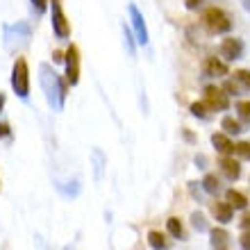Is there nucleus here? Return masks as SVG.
<instances>
[{
  "mask_svg": "<svg viewBox=\"0 0 250 250\" xmlns=\"http://www.w3.org/2000/svg\"><path fill=\"white\" fill-rule=\"evenodd\" d=\"M39 82L43 93H46L48 105L55 107V109H62L66 103V93H68V82L62 80L48 64L39 66Z\"/></svg>",
  "mask_w": 250,
  "mask_h": 250,
  "instance_id": "f257e3e1",
  "label": "nucleus"
},
{
  "mask_svg": "<svg viewBox=\"0 0 250 250\" xmlns=\"http://www.w3.org/2000/svg\"><path fill=\"white\" fill-rule=\"evenodd\" d=\"M9 82H12L14 93H16L19 98L27 100V96H30V66H27L25 57H19V60L14 62Z\"/></svg>",
  "mask_w": 250,
  "mask_h": 250,
  "instance_id": "f03ea898",
  "label": "nucleus"
},
{
  "mask_svg": "<svg viewBox=\"0 0 250 250\" xmlns=\"http://www.w3.org/2000/svg\"><path fill=\"white\" fill-rule=\"evenodd\" d=\"M203 25L209 34H225L232 30V21L221 7H207L203 12Z\"/></svg>",
  "mask_w": 250,
  "mask_h": 250,
  "instance_id": "7ed1b4c3",
  "label": "nucleus"
},
{
  "mask_svg": "<svg viewBox=\"0 0 250 250\" xmlns=\"http://www.w3.org/2000/svg\"><path fill=\"white\" fill-rule=\"evenodd\" d=\"M203 103H205V107H207L209 112H225V109L230 107V98H228V93H225L223 89L214 86V84L205 86Z\"/></svg>",
  "mask_w": 250,
  "mask_h": 250,
  "instance_id": "20e7f679",
  "label": "nucleus"
},
{
  "mask_svg": "<svg viewBox=\"0 0 250 250\" xmlns=\"http://www.w3.org/2000/svg\"><path fill=\"white\" fill-rule=\"evenodd\" d=\"M50 19H53L55 37H57V39H68V34H71V23L66 19L62 0H53V2H50Z\"/></svg>",
  "mask_w": 250,
  "mask_h": 250,
  "instance_id": "39448f33",
  "label": "nucleus"
},
{
  "mask_svg": "<svg viewBox=\"0 0 250 250\" xmlns=\"http://www.w3.org/2000/svg\"><path fill=\"white\" fill-rule=\"evenodd\" d=\"M64 64H66V82L75 86L80 82V50L75 43H71L68 50L64 53Z\"/></svg>",
  "mask_w": 250,
  "mask_h": 250,
  "instance_id": "423d86ee",
  "label": "nucleus"
},
{
  "mask_svg": "<svg viewBox=\"0 0 250 250\" xmlns=\"http://www.w3.org/2000/svg\"><path fill=\"white\" fill-rule=\"evenodd\" d=\"M127 12H130V23H132V30H134V41L137 43H148V27H146V21H144V14L139 12V7L134 2L127 5Z\"/></svg>",
  "mask_w": 250,
  "mask_h": 250,
  "instance_id": "0eeeda50",
  "label": "nucleus"
},
{
  "mask_svg": "<svg viewBox=\"0 0 250 250\" xmlns=\"http://www.w3.org/2000/svg\"><path fill=\"white\" fill-rule=\"evenodd\" d=\"M221 57L225 62H234L244 57V41L234 39V37H228V39L221 41Z\"/></svg>",
  "mask_w": 250,
  "mask_h": 250,
  "instance_id": "6e6552de",
  "label": "nucleus"
},
{
  "mask_svg": "<svg viewBox=\"0 0 250 250\" xmlns=\"http://www.w3.org/2000/svg\"><path fill=\"white\" fill-rule=\"evenodd\" d=\"M30 39V27L25 23H16V25H5V43L9 48L14 43H25Z\"/></svg>",
  "mask_w": 250,
  "mask_h": 250,
  "instance_id": "1a4fd4ad",
  "label": "nucleus"
},
{
  "mask_svg": "<svg viewBox=\"0 0 250 250\" xmlns=\"http://www.w3.org/2000/svg\"><path fill=\"white\" fill-rule=\"evenodd\" d=\"M203 73L207 78H223V75H228V64L221 62L218 57H207L203 62Z\"/></svg>",
  "mask_w": 250,
  "mask_h": 250,
  "instance_id": "9d476101",
  "label": "nucleus"
},
{
  "mask_svg": "<svg viewBox=\"0 0 250 250\" xmlns=\"http://www.w3.org/2000/svg\"><path fill=\"white\" fill-rule=\"evenodd\" d=\"M221 171H223V175L228 180H237L241 175V166H239V162L234 157H223L221 159Z\"/></svg>",
  "mask_w": 250,
  "mask_h": 250,
  "instance_id": "9b49d317",
  "label": "nucleus"
},
{
  "mask_svg": "<svg viewBox=\"0 0 250 250\" xmlns=\"http://www.w3.org/2000/svg\"><path fill=\"white\" fill-rule=\"evenodd\" d=\"M211 237V246H214V250H230V234L225 230H221V228H214V230L209 232Z\"/></svg>",
  "mask_w": 250,
  "mask_h": 250,
  "instance_id": "f8f14e48",
  "label": "nucleus"
},
{
  "mask_svg": "<svg viewBox=\"0 0 250 250\" xmlns=\"http://www.w3.org/2000/svg\"><path fill=\"white\" fill-rule=\"evenodd\" d=\"M211 146H214L221 155H230L232 146H234V144L230 141V137H228V134H221V132H218V134H211Z\"/></svg>",
  "mask_w": 250,
  "mask_h": 250,
  "instance_id": "ddd939ff",
  "label": "nucleus"
},
{
  "mask_svg": "<svg viewBox=\"0 0 250 250\" xmlns=\"http://www.w3.org/2000/svg\"><path fill=\"white\" fill-rule=\"evenodd\" d=\"M232 214H234V209H232V205L228 203V200H225V203H216V205H214V216H216L218 223H230Z\"/></svg>",
  "mask_w": 250,
  "mask_h": 250,
  "instance_id": "4468645a",
  "label": "nucleus"
},
{
  "mask_svg": "<svg viewBox=\"0 0 250 250\" xmlns=\"http://www.w3.org/2000/svg\"><path fill=\"white\" fill-rule=\"evenodd\" d=\"M225 200L232 205V209H246V205H248V198L237 189H228L225 191Z\"/></svg>",
  "mask_w": 250,
  "mask_h": 250,
  "instance_id": "2eb2a0df",
  "label": "nucleus"
},
{
  "mask_svg": "<svg viewBox=\"0 0 250 250\" xmlns=\"http://www.w3.org/2000/svg\"><path fill=\"white\" fill-rule=\"evenodd\" d=\"M221 127L225 130V134H241V132H244L241 123H239L237 119H232V116H225V119L221 121Z\"/></svg>",
  "mask_w": 250,
  "mask_h": 250,
  "instance_id": "dca6fc26",
  "label": "nucleus"
},
{
  "mask_svg": "<svg viewBox=\"0 0 250 250\" xmlns=\"http://www.w3.org/2000/svg\"><path fill=\"white\" fill-rule=\"evenodd\" d=\"M148 244H150L152 250H166V248H168V246H166L164 234H162V232H157V230L148 232Z\"/></svg>",
  "mask_w": 250,
  "mask_h": 250,
  "instance_id": "f3484780",
  "label": "nucleus"
},
{
  "mask_svg": "<svg viewBox=\"0 0 250 250\" xmlns=\"http://www.w3.org/2000/svg\"><path fill=\"white\" fill-rule=\"evenodd\" d=\"M166 230H168V234L175 239H182V234H185V230H182V223H180V218H168L166 221Z\"/></svg>",
  "mask_w": 250,
  "mask_h": 250,
  "instance_id": "a211bd4d",
  "label": "nucleus"
},
{
  "mask_svg": "<svg viewBox=\"0 0 250 250\" xmlns=\"http://www.w3.org/2000/svg\"><path fill=\"white\" fill-rule=\"evenodd\" d=\"M203 189L207 191V193H218L221 185H218V178H216V175H205V180H203Z\"/></svg>",
  "mask_w": 250,
  "mask_h": 250,
  "instance_id": "6ab92c4d",
  "label": "nucleus"
},
{
  "mask_svg": "<svg viewBox=\"0 0 250 250\" xmlns=\"http://www.w3.org/2000/svg\"><path fill=\"white\" fill-rule=\"evenodd\" d=\"M232 155H237L241 159H250V144L248 141H241V144L232 146Z\"/></svg>",
  "mask_w": 250,
  "mask_h": 250,
  "instance_id": "aec40b11",
  "label": "nucleus"
},
{
  "mask_svg": "<svg viewBox=\"0 0 250 250\" xmlns=\"http://www.w3.org/2000/svg\"><path fill=\"white\" fill-rule=\"evenodd\" d=\"M189 112L193 114L196 119H207V116H209V114H207V112H209V109L205 107V103H203V100H200V103H191Z\"/></svg>",
  "mask_w": 250,
  "mask_h": 250,
  "instance_id": "412c9836",
  "label": "nucleus"
},
{
  "mask_svg": "<svg viewBox=\"0 0 250 250\" xmlns=\"http://www.w3.org/2000/svg\"><path fill=\"white\" fill-rule=\"evenodd\" d=\"M234 82H237L239 86H244V89H248L250 91V71H246V68L237 71L234 73Z\"/></svg>",
  "mask_w": 250,
  "mask_h": 250,
  "instance_id": "4be33fe9",
  "label": "nucleus"
},
{
  "mask_svg": "<svg viewBox=\"0 0 250 250\" xmlns=\"http://www.w3.org/2000/svg\"><path fill=\"white\" fill-rule=\"evenodd\" d=\"M237 112H239V119L250 123V100H241L237 105Z\"/></svg>",
  "mask_w": 250,
  "mask_h": 250,
  "instance_id": "5701e85b",
  "label": "nucleus"
},
{
  "mask_svg": "<svg viewBox=\"0 0 250 250\" xmlns=\"http://www.w3.org/2000/svg\"><path fill=\"white\" fill-rule=\"evenodd\" d=\"M191 221H193V228H196V230H200V232L207 230V225H205V216H203V214H198V211H196V214L191 216Z\"/></svg>",
  "mask_w": 250,
  "mask_h": 250,
  "instance_id": "b1692460",
  "label": "nucleus"
},
{
  "mask_svg": "<svg viewBox=\"0 0 250 250\" xmlns=\"http://www.w3.org/2000/svg\"><path fill=\"white\" fill-rule=\"evenodd\" d=\"M223 91L228 93V96H232V93L237 96V91H239V84H237V82H234V80H228V82H225V84H223Z\"/></svg>",
  "mask_w": 250,
  "mask_h": 250,
  "instance_id": "393cba45",
  "label": "nucleus"
},
{
  "mask_svg": "<svg viewBox=\"0 0 250 250\" xmlns=\"http://www.w3.org/2000/svg\"><path fill=\"white\" fill-rule=\"evenodd\" d=\"M32 2V7L37 9V14H43L48 9V0H30Z\"/></svg>",
  "mask_w": 250,
  "mask_h": 250,
  "instance_id": "a878e982",
  "label": "nucleus"
},
{
  "mask_svg": "<svg viewBox=\"0 0 250 250\" xmlns=\"http://www.w3.org/2000/svg\"><path fill=\"white\" fill-rule=\"evenodd\" d=\"M239 244H241V250H250V230H246L239 239Z\"/></svg>",
  "mask_w": 250,
  "mask_h": 250,
  "instance_id": "bb28decb",
  "label": "nucleus"
},
{
  "mask_svg": "<svg viewBox=\"0 0 250 250\" xmlns=\"http://www.w3.org/2000/svg\"><path fill=\"white\" fill-rule=\"evenodd\" d=\"M125 43H127V50H130V55H134V41H132L130 27H125Z\"/></svg>",
  "mask_w": 250,
  "mask_h": 250,
  "instance_id": "cd10ccee",
  "label": "nucleus"
},
{
  "mask_svg": "<svg viewBox=\"0 0 250 250\" xmlns=\"http://www.w3.org/2000/svg\"><path fill=\"white\" fill-rule=\"evenodd\" d=\"M200 5H203V0H185V7H187V9H198Z\"/></svg>",
  "mask_w": 250,
  "mask_h": 250,
  "instance_id": "c85d7f7f",
  "label": "nucleus"
},
{
  "mask_svg": "<svg viewBox=\"0 0 250 250\" xmlns=\"http://www.w3.org/2000/svg\"><path fill=\"white\" fill-rule=\"evenodd\" d=\"M9 134H12V132H9V125L0 123V139H7V137H9Z\"/></svg>",
  "mask_w": 250,
  "mask_h": 250,
  "instance_id": "c756f323",
  "label": "nucleus"
},
{
  "mask_svg": "<svg viewBox=\"0 0 250 250\" xmlns=\"http://www.w3.org/2000/svg\"><path fill=\"white\" fill-rule=\"evenodd\" d=\"M241 228H244V230H250V214H244V218H241Z\"/></svg>",
  "mask_w": 250,
  "mask_h": 250,
  "instance_id": "7c9ffc66",
  "label": "nucleus"
},
{
  "mask_svg": "<svg viewBox=\"0 0 250 250\" xmlns=\"http://www.w3.org/2000/svg\"><path fill=\"white\" fill-rule=\"evenodd\" d=\"M53 62H64V55H62L60 50H55V53H53Z\"/></svg>",
  "mask_w": 250,
  "mask_h": 250,
  "instance_id": "2f4dec72",
  "label": "nucleus"
},
{
  "mask_svg": "<svg viewBox=\"0 0 250 250\" xmlns=\"http://www.w3.org/2000/svg\"><path fill=\"white\" fill-rule=\"evenodd\" d=\"M241 5H244V9L250 14V0H241Z\"/></svg>",
  "mask_w": 250,
  "mask_h": 250,
  "instance_id": "473e14b6",
  "label": "nucleus"
},
{
  "mask_svg": "<svg viewBox=\"0 0 250 250\" xmlns=\"http://www.w3.org/2000/svg\"><path fill=\"white\" fill-rule=\"evenodd\" d=\"M2 107H5V93H0V112H2Z\"/></svg>",
  "mask_w": 250,
  "mask_h": 250,
  "instance_id": "72a5a7b5",
  "label": "nucleus"
}]
</instances>
